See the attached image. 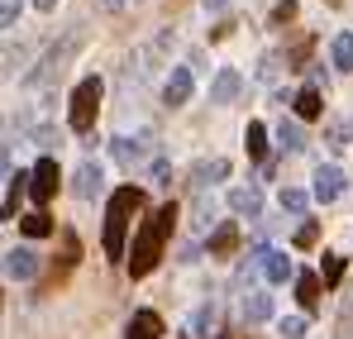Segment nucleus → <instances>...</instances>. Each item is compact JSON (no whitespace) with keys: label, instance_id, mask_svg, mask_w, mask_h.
<instances>
[{"label":"nucleus","instance_id":"nucleus-20","mask_svg":"<svg viewBox=\"0 0 353 339\" xmlns=\"http://www.w3.org/2000/svg\"><path fill=\"white\" fill-rule=\"evenodd\" d=\"M330 57H334V67H339V72H349V67H353V34H339V39H334V48H330Z\"/></svg>","mask_w":353,"mask_h":339},{"label":"nucleus","instance_id":"nucleus-26","mask_svg":"<svg viewBox=\"0 0 353 339\" xmlns=\"http://www.w3.org/2000/svg\"><path fill=\"white\" fill-rule=\"evenodd\" d=\"M339 278H344V258L339 253H325V287H334Z\"/></svg>","mask_w":353,"mask_h":339},{"label":"nucleus","instance_id":"nucleus-36","mask_svg":"<svg viewBox=\"0 0 353 339\" xmlns=\"http://www.w3.org/2000/svg\"><path fill=\"white\" fill-rule=\"evenodd\" d=\"M325 5H344V0H325Z\"/></svg>","mask_w":353,"mask_h":339},{"label":"nucleus","instance_id":"nucleus-11","mask_svg":"<svg viewBox=\"0 0 353 339\" xmlns=\"http://www.w3.org/2000/svg\"><path fill=\"white\" fill-rule=\"evenodd\" d=\"M158 335H163V316H158V311H134L129 339H158Z\"/></svg>","mask_w":353,"mask_h":339},{"label":"nucleus","instance_id":"nucleus-8","mask_svg":"<svg viewBox=\"0 0 353 339\" xmlns=\"http://www.w3.org/2000/svg\"><path fill=\"white\" fill-rule=\"evenodd\" d=\"M29 182H24V172L10 168V158H5V206H0V215L5 220H14V211H19V191H24Z\"/></svg>","mask_w":353,"mask_h":339},{"label":"nucleus","instance_id":"nucleus-28","mask_svg":"<svg viewBox=\"0 0 353 339\" xmlns=\"http://www.w3.org/2000/svg\"><path fill=\"white\" fill-rule=\"evenodd\" d=\"M315 239H320V225H315V220H305V225L296 229V249H310Z\"/></svg>","mask_w":353,"mask_h":339},{"label":"nucleus","instance_id":"nucleus-22","mask_svg":"<svg viewBox=\"0 0 353 339\" xmlns=\"http://www.w3.org/2000/svg\"><path fill=\"white\" fill-rule=\"evenodd\" d=\"M277 144H282L287 153H301V148H305V134H301L296 124H287V119H282V129H277Z\"/></svg>","mask_w":353,"mask_h":339},{"label":"nucleus","instance_id":"nucleus-29","mask_svg":"<svg viewBox=\"0 0 353 339\" xmlns=\"http://www.w3.org/2000/svg\"><path fill=\"white\" fill-rule=\"evenodd\" d=\"M19 5H24V0H0V24H5V29L19 24Z\"/></svg>","mask_w":353,"mask_h":339},{"label":"nucleus","instance_id":"nucleus-32","mask_svg":"<svg viewBox=\"0 0 353 339\" xmlns=\"http://www.w3.org/2000/svg\"><path fill=\"white\" fill-rule=\"evenodd\" d=\"M339 339H353V296H349V306H344V316H339Z\"/></svg>","mask_w":353,"mask_h":339},{"label":"nucleus","instance_id":"nucleus-33","mask_svg":"<svg viewBox=\"0 0 353 339\" xmlns=\"http://www.w3.org/2000/svg\"><path fill=\"white\" fill-rule=\"evenodd\" d=\"M153 182H158V186H168V182H172V168H168V163H163V158H158V163H153Z\"/></svg>","mask_w":353,"mask_h":339},{"label":"nucleus","instance_id":"nucleus-34","mask_svg":"<svg viewBox=\"0 0 353 339\" xmlns=\"http://www.w3.org/2000/svg\"><path fill=\"white\" fill-rule=\"evenodd\" d=\"M201 5H205V10H225L230 0H201Z\"/></svg>","mask_w":353,"mask_h":339},{"label":"nucleus","instance_id":"nucleus-12","mask_svg":"<svg viewBox=\"0 0 353 339\" xmlns=\"http://www.w3.org/2000/svg\"><path fill=\"white\" fill-rule=\"evenodd\" d=\"M344 191V172L339 168H320L315 172V201H334Z\"/></svg>","mask_w":353,"mask_h":339},{"label":"nucleus","instance_id":"nucleus-2","mask_svg":"<svg viewBox=\"0 0 353 339\" xmlns=\"http://www.w3.org/2000/svg\"><path fill=\"white\" fill-rule=\"evenodd\" d=\"M143 211V191L139 186H119L115 196H110V206H105V258H124V234L134 225V215Z\"/></svg>","mask_w":353,"mask_h":339},{"label":"nucleus","instance_id":"nucleus-6","mask_svg":"<svg viewBox=\"0 0 353 339\" xmlns=\"http://www.w3.org/2000/svg\"><path fill=\"white\" fill-rule=\"evenodd\" d=\"M34 273H39V253L34 249H10L5 253V278L10 282H29Z\"/></svg>","mask_w":353,"mask_h":339},{"label":"nucleus","instance_id":"nucleus-14","mask_svg":"<svg viewBox=\"0 0 353 339\" xmlns=\"http://www.w3.org/2000/svg\"><path fill=\"white\" fill-rule=\"evenodd\" d=\"M234 96H239V72H220V77L210 81V101H215V106H230Z\"/></svg>","mask_w":353,"mask_h":339},{"label":"nucleus","instance_id":"nucleus-9","mask_svg":"<svg viewBox=\"0 0 353 339\" xmlns=\"http://www.w3.org/2000/svg\"><path fill=\"white\" fill-rule=\"evenodd\" d=\"M230 211L253 220V215L263 211V191H258V186H234V191H230Z\"/></svg>","mask_w":353,"mask_h":339},{"label":"nucleus","instance_id":"nucleus-16","mask_svg":"<svg viewBox=\"0 0 353 339\" xmlns=\"http://www.w3.org/2000/svg\"><path fill=\"white\" fill-rule=\"evenodd\" d=\"M234 249H239V225H220L210 234V253H215V258H230Z\"/></svg>","mask_w":353,"mask_h":339},{"label":"nucleus","instance_id":"nucleus-15","mask_svg":"<svg viewBox=\"0 0 353 339\" xmlns=\"http://www.w3.org/2000/svg\"><path fill=\"white\" fill-rule=\"evenodd\" d=\"M263 273H268V282H287V278H292V258L263 249Z\"/></svg>","mask_w":353,"mask_h":339},{"label":"nucleus","instance_id":"nucleus-23","mask_svg":"<svg viewBox=\"0 0 353 339\" xmlns=\"http://www.w3.org/2000/svg\"><path fill=\"white\" fill-rule=\"evenodd\" d=\"M77 258H81V239H77L72 229H62V268L72 273V268H77Z\"/></svg>","mask_w":353,"mask_h":339},{"label":"nucleus","instance_id":"nucleus-19","mask_svg":"<svg viewBox=\"0 0 353 339\" xmlns=\"http://www.w3.org/2000/svg\"><path fill=\"white\" fill-rule=\"evenodd\" d=\"M268 316H272V296H268V291L243 296V320H268Z\"/></svg>","mask_w":353,"mask_h":339},{"label":"nucleus","instance_id":"nucleus-3","mask_svg":"<svg viewBox=\"0 0 353 339\" xmlns=\"http://www.w3.org/2000/svg\"><path fill=\"white\" fill-rule=\"evenodd\" d=\"M101 77H86L77 91H72V110H67V124L77 129V134H91V124H96V110H101Z\"/></svg>","mask_w":353,"mask_h":339},{"label":"nucleus","instance_id":"nucleus-4","mask_svg":"<svg viewBox=\"0 0 353 339\" xmlns=\"http://www.w3.org/2000/svg\"><path fill=\"white\" fill-rule=\"evenodd\" d=\"M58 158H39V168L29 172V196H34V206L43 211L53 196H58Z\"/></svg>","mask_w":353,"mask_h":339},{"label":"nucleus","instance_id":"nucleus-25","mask_svg":"<svg viewBox=\"0 0 353 339\" xmlns=\"http://www.w3.org/2000/svg\"><path fill=\"white\" fill-rule=\"evenodd\" d=\"M305 201H310V196H305L301 186H282V211H292V215H301V211H305Z\"/></svg>","mask_w":353,"mask_h":339},{"label":"nucleus","instance_id":"nucleus-24","mask_svg":"<svg viewBox=\"0 0 353 339\" xmlns=\"http://www.w3.org/2000/svg\"><path fill=\"white\" fill-rule=\"evenodd\" d=\"M225 172H230V163H225V158H210V163H201V168H196V186H205V182H220Z\"/></svg>","mask_w":353,"mask_h":339},{"label":"nucleus","instance_id":"nucleus-27","mask_svg":"<svg viewBox=\"0 0 353 339\" xmlns=\"http://www.w3.org/2000/svg\"><path fill=\"white\" fill-rule=\"evenodd\" d=\"M292 19H296V0H282V5L272 10V29H287Z\"/></svg>","mask_w":353,"mask_h":339},{"label":"nucleus","instance_id":"nucleus-31","mask_svg":"<svg viewBox=\"0 0 353 339\" xmlns=\"http://www.w3.org/2000/svg\"><path fill=\"white\" fill-rule=\"evenodd\" d=\"M282 335H287V339H305V320H301V316L282 320Z\"/></svg>","mask_w":353,"mask_h":339},{"label":"nucleus","instance_id":"nucleus-35","mask_svg":"<svg viewBox=\"0 0 353 339\" xmlns=\"http://www.w3.org/2000/svg\"><path fill=\"white\" fill-rule=\"evenodd\" d=\"M34 5H39V10H58V0H34Z\"/></svg>","mask_w":353,"mask_h":339},{"label":"nucleus","instance_id":"nucleus-10","mask_svg":"<svg viewBox=\"0 0 353 339\" xmlns=\"http://www.w3.org/2000/svg\"><path fill=\"white\" fill-rule=\"evenodd\" d=\"M292 106H296L301 119H320V115H325V96H320V86H301L292 96Z\"/></svg>","mask_w":353,"mask_h":339},{"label":"nucleus","instance_id":"nucleus-17","mask_svg":"<svg viewBox=\"0 0 353 339\" xmlns=\"http://www.w3.org/2000/svg\"><path fill=\"white\" fill-rule=\"evenodd\" d=\"M19 229H24V239H48L53 234V215L48 211H34V215L19 220Z\"/></svg>","mask_w":353,"mask_h":339},{"label":"nucleus","instance_id":"nucleus-30","mask_svg":"<svg viewBox=\"0 0 353 339\" xmlns=\"http://www.w3.org/2000/svg\"><path fill=\"white\" fill-rule=\"evenodd\" d=\"M310 48H315V43H310V39H301V43H296L292 53H287V67H305V57H310Z\"/></svg>","mask_w":353,"mask_h":339},{"label":"nucleus","instance_id":"nucleus-1","mask_svg":"<svg viewBox=\"0 0 353 339\" xmlns=\"http://www.w3.org/2000/svg\"><path fill=\"white\" fill-rule=\"evenodd\" d=\"M172 225H176V206H158L139 234H134V249H129V258H124V268H129V278H148L153 268H158V258H163V249H168V239H172Z\"/></svg>","mask_w":353,"mask_h":339},{"label":"nucleus","instance_id":"nucleus-21","mask_svg":"<svg viewBox=\"0 0 353 339\" xmlns=\"http://www.w3.org/2000/svg\"><path fill=\"white\" fill-rule=\"evenodd\" d=\"M143 148H148L143 139H115V158H119V163H139Z\"/></svg>","mask_w":353,"mask_h":339},{"label":"nucleus","instance_id":"nucleus-5","mask_svg":"<svg viewBox=\"0 0 353 339\" xmlns=\"http://www.w3.org/2000/svg\"><path fill=\"white\" fill-rule=\"evenodd\" d=\"M191 86H196V77H191V67H172V72H168V81H163V101H168V106H186V101H191Z\"/></svg>","mask_w":353,"mask_h":339},{"label":"nucleus","instance_id":"nucleus-7","mask_svg":"<svg viewBox=\"0 0 353 339\" xmlns=\"http://www.w3.org/2000/svg\"><path fill=\"white\" fill-rule=\"evenodd\" d=\"M101 186H105V172H101V163H81V168H77V182H72V191H77L81 201H91Z\"/></svg>","mask_w":353,"mask_h":339},{"label":"nucleus","instance_id":"nucleus-13","mask_svg":"<svg viewBox=\"0 0 353 339\" xmlns=\"http://www.w3.org/2000/svg\"><path fill=\"white\" fill-rule=\"evenodd\" d=\"M296 301H301L305 311L320 306V273H296Z\"/></svg>","mask_w":353,"mask_h":339},{"label":"nucleus","instance_id":"nucleus-18","mask_svg":"<svg viewBox=\"0 0 353 339\" xmlns=\"http://www.w3.org/2000/svg\"><path fill=\"white\" fill-rule=\"evenodd\" d=\"M243 148H248V158H263V153H268V129H263L258 119H248V129H243Z\"/></svg>","mask_w":353,"mask_h":339}]
</instances>
